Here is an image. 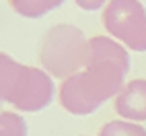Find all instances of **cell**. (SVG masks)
I'll return each instance as SVG.
<instances>
[{"instance_id":"1","label":"cell","mask_w":146,"mask_h":136,"mask_svg":"<svg viewBox=\"0 0 146 136\" xmlns=\"http://www.w3.org/2000/svg\"><path fill=\"white\" fill-rule=\"evenodd\" d=\"M130 72V54L113 37L89 39V62L58 87V101L72 115H89L111 97H117Z\"/></svg>"},{"instance_id":"2","label":"cell","mask_w":146,"mask_h":136,"mask_svg":"<svg viewBox=\"0 0 146 136\" xmlns=\"http://www.w3.org/2000/svg\"><path fill=\"white\" fill-rule=\"evenodd\" d=\"M56 85L43 68L29 66L0 52V101L17 111H41L54 101Z\"/></svg>"},{"instance_id":"3","label":"cell","mask_w":146,"mask_h":136,"mask_svg":"<svg viewBox=\"0 0 146 136\" xmlns=\"http://www.w3.org/2000/svg\"><path fill=\"white\" fill-rule=\"evenodd\" d=\"M89 62V39L78 27L58 23L50 27L39 43V64L52 79H68Z\"/></svg>"},{"instance_id":"4","label":"cell","mask_w":146,"mask_h":136,"mask_svg":"<svg viewBox=\"0 0 146 136\" xmlns=\"http://www.w3.org/2000/svg\"><path fill=\"white\" fill-rule=\"evenodd\" d=\"M103 25L125 50L146 52V8L140 0H109L103 8Z\"/></svg>"},{"instance_id":"5","label":"cell","mask_w":146,"mask_h":136,"mask_svg":"<svg viewBox=\"0 0 146 136\" xmlns=\"http://www.w3.org/2000/svg\"><path fill=\"white\" fill-rule=\"evenodd\" d=\"M115 111L128 122H146V81L134 79L121 87L115 97Z\"/></svg>"},{"instance_id":"6","label":"cell","mask_w":146,"mask_h":136,"mask_svg":"<svg viewBox=\"0 0 146 136\" xmlns=\"http://www.w3.org/2000/svg\"><path fill=\"white\" fill-rule=\"evenodd\" d=\"M66 0H8L11 8L25 19H41L52 11L60 8Z\"/></svg>"},{"instance_id":"7","label":"cell","mask_w":146,"mask_h":136,"mask_svg":"<svg viewBox=\"0 0 146 136\" xmlns=\"http://www.w3.org/2000/svg\"><path fill=\"white\" fill-rule=\"evenodd\" d=\"M99 136H146V128L136 122L128 120H113L101 126Z\"/></svg>"},{"instance_id":"8","label":"cell","mask_w":146,"mask_h":136,"mask_svg":"<svg viewBox=\"0 0 146 136\" xmlns=\"http://www.w3.org/2000/svg\"><path fill=\"white\" fill-rule=\"evenodd\" d=\"M27 122L19 111H0V136H27Z\"/></svg>"},{"instance_id":"9","label":"cell","mask_w":146,"mask_h":136,"mask_svg":"<svg viewBox=\"0 0 146 136\" xmlns=\"http://www.w3.org/2000/svg\"><path fill=\"white\" fill-rule=\"evenodd\" d=\"M76 4H78L82 11H99V8H103V6H107V2L109 0H74Z\"/></svg>"}]
</instances>
